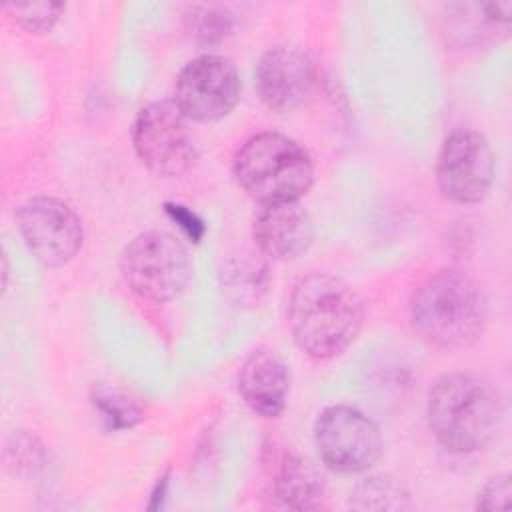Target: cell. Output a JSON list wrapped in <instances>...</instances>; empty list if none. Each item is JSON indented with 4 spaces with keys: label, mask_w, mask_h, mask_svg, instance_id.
<instances>
[{
    "label": "cell",
    "mask_w": 512,
    "mask_h": 512,
    "mask_svg": "<svg viewBox=\"0 0 512 512\" xmlns=\"http://www.w3.org/2000/svg\"><path fill=\"white\" fill-rule=\"evenodd\" d=\"M486 298L460 270H438L412 296L410 320L422 340L436 348L458 350L474 344L486 326Z\"/></svg>",
    "instance_id": "3"
},
{
    "label": "cell",
    "mask_w": 512,
    "mask_h": 512,
    "mask_svg": "<svg viewBox=\"0 0 512 512\" xmlns=\"http://www.w3.org/2000/svg\"><path fill=\"white\" fill-rule=\"evenodd\" d=\"M314 442L322 462L338 474H360L382 456L378 426L350 406H328L314 424Z\"/></svg>",
    "instance_id": "7"
},
{
    "label": "cell",
    "mask_w": 512,
    "mask_h": 512,
    "mask_svg": "<svg viewBox=\"0 0 512 512\" xmlns=\"http://www.w3.org/2000/svg\"><path fill=\"white\" fill-rule=\"evenodd\" d=\"M274 496L284 508H318L324 498V478L306 458L286 454L274 480Z\"/></svg>",
    "instance_id": "14"
},
{
    "label": "cell",
    "mask_w": 512,
    "mask_h": 512,
    "mask_svg": "<svg viewBox=\"0 0 512 512\" xmlns=\"http://www.w3.org/2000/svg\"><path fill=\"white\" fill-rule=\"evenodd\" d=\"M240 98L236 66L218 54L190 60L178 74L174 104L188 120L214 122L232 112Z\"/></svg>",
    "instance_id": "8"
},
{
    "label": "cell",
    "mask_w": 512,
    "mask_h": 512,
    "mask_svg": "<svg viewBox=\"0 0 512 512\" xmlns=\"http://www.w3.org/2000/svg\"><path fill=\"white\" fill-rule=\"evenodd\" d=\"M510 496H512V488H510V476L508 474H500L490 478L482 490L478 492V508L480 510H508L510 508Z\"/></svg>",
    "instance_id": "20"
},
{
    "label": "cell",
    "mask_w": 512,
    "mask_h": 512,
    "mask_svg": "<svg viewBox=\"0 0 512 512\" xmlns=\"http://www.w3.org/2000/svg\"><path fill=\"white\" fill-rule=\"evenodd\" d=\"M436 180L440 192L458 204H476L486 198L494 182V154L488 140L474 130H454L446 136Z\"/></svg>",
    "instance_id": "10"
},
{
    "label": "cell",
    "mask_w": 512,
    "mask_h": 512,
    "mask_svg": "<svg viewBox=\"0 0 512 512\" xmlns=\"http://www.w3.org/2000/svg\"><path fill=\"white\" fill-rule=\"evenodd\" d=\"M4 8L12 14V18L24 30L34 34H44L52 30L54 24L60 20L62 12L66 10V4L40 0V2H14V4H6Z\"/></svg>",
    "instance_id": "17"
},
{
    "label": "cell",
    "mask_w": 512,
    "mask_h": 512,
    "mask_svg": "<svg viewBox=\"0 0 512 512\" xmlns=\"http://www.w3.org/2000/svg\"><path fill=\"white\" fill-rule=\"evenodd\" d=\"M166 212L194 242H198L204 236V230H206L204 222L192 210H188L186 206H182V204H166Z\"/></svg>",
    "instance_id": "21"
},
{
    "label": "cell",
    "mask_w": 512,
    "mask_h": 512,
    "mask_svg": "<svg viewBox=\"0 0 512 512\" xmlns=\"http://www.w3.org/2000/svg\"><path fill=\"white\" fill-rule=\"evenodd\" d=\"M256 90L262 102L276 112L298 108L312 92L314 66L308 54L294 46L270 48L258 62Z\"/></svg>",
    "instance_id": "11"
},
{
    "label": "cell",
    "mask_w": 512,
    "mask_h": 512,
    "mask_svg": "<svg viewBox=\"0 0 512 512\" xmlns=\"http://www.w3.org/2000/svg\"><path fill=\"white\" fill-rule=\"evenodd\" d=\"M122 274L142 298L166 302L176 298L190 280V258L184 244L160 230L142 232L122 252Z\"/></svg>",
    "instance_id": "5"
},
{
    "label": "cell",
    "mask_w": 512,
    "mask_h": 512,
    "mask_svg": "<svg viewBox=\"0 0 512 512\" xmlns=\"http://www.w3.org/2000/svg\"><path fill=\"white\" fill-rule=\"evenodd\" d=\"M362 322V300L336 276L310 274L290 294V332L312 358L324 360L342 354L356 340Z\"/></svg>",
    "instance_id": "1"
},
{
    "label": "cell",
    "mask_w": 512,
    "mask_h": 512,
    "mask_svg": "<svg viewBox=\"0 0 512 512\" xmlns=\"http://www.w3.org/2000/svg\"><path fill=\"white\" fill-rule=\"evenodd\" d=\"M192 34L202 42H218L222 40L232 24L230 14L218 6H196L190 16Z\"/></svg>",
    "instance_id": "18"
},
{
    "label": "cell",
    "mask_w": 512,
    "mask_h": 512,
    "mask_svg": "<svg viewBox=\"0 0 512 512\" xmlns=\"http://www.w3.org/2000/svg\"><path fill=\"white\" fill-rule=\"evenodd\" d=\"M18 228L32 256L48 268H60L74 260L84 242L78 214L52 196L26 200L18 210Z\"/></svg>",
    "instance_id": "9"
},
{
    "label": "cell",
    "mask_w": 512,
    "mask_h": 512,
    "mask_svg": "<svg viewBox=\"0 0 512 512\" xmlns=\"http://www.w3.org/2000/svg\"><path fill=\"white\" fill-rule=\"evenodd\" d=\"M188 118L174 102L144 106L132 128V142L140 162L158 176H182L198 158Z\"/></svg>",
    "instance_id": "6"
},
{
    "label": "cell",
    "mask_w": 512,
    "mask_h": 512,
    "mask_svg": "<svg viewBox=\"0 0 512 512\" xmlns=\"http://www.w3.org/2000/svg\"><path fill=\"white\" fill-rule=\"evenodd\" d=\"M350 506L354 510H404L408 492L392 476H370L354 486Z\"/></svg>",
    "instance_id": "15"
},
{
    "label": "cell",
    "mask_w": 512,
    "mask_h": 512,
    "mask_svg": "<svg viewBox=\"0 0 512 512\" xmlns=\"http://www.w3.org/2000/svg\"><path fill=\"white\" fill-rule=\"evenodd\" d=\"M426 412L432 434L452 452H474L486 446L504 416L498 390L470 372L440 376L428 392Z\"/></svg>",
    "instance_id": "2"
},
{
    "label": "cell",
    "mask_w": 512,
    "mask_h": 512,
    "mask_svg": "<svg viewBox=\"0 0 512 512\" xmlns=\"http://www.w3.org/2000/svg\"><path fill=\"white\" fill-rule=\"evenodd\" d=\"M238 390L252 412L274 418L286 408L290 392L288 368L276 352L254 350L238 372Z\"/></svg>",
    "instance_id": "13"
},
{
    "label": "cell",
    "mask_w": 512,
    "mask_h": 512,
    "mask_svg": "<svg viewBox=\"0 0 512 512\" xmlns=\"http://www.w3.org/2000/svg\"><path fill=\"white\" fill-rule=\"evenodd\" d=\"M238 184L260 204L298 200L314 180L308 152L292 138L262 132L242 144L234 158Z\"/></svg>",
    "instance_id": "4"
},
{
    "label": "cell",
    "mask_w": 512,
    "mask_h": 512,
    "mask_svg": "<svg viewBox=\"0 0 512 512\" xmlns=\"http://www.w3.org/2000/svg\"><path fill=\"white\" fill-rule=\"evenodd\" d=\"M256 246L274 260H296L314 240V222L298 200L262 202L252 214Z\"/></svg>",
    "instance_id": "12"
},
{
    "label": "cell",
    "mask_w": 512,
    "mask_h": 512,
    "mask_svg": "<svg viewBox=\"0 0 512 512\" xmlns=\"http://www.w3.org/2000/svg\"><path fill=\"white\" fill-rule=\"evenodd\" d=\"M92 402L110 430H126L142 420V410L110 388H96Z\"/></svg>",
    "instance_id": "16"
},
{
    "label": "cell",
    "mask_w": 512,
    "mask_h": 512,
    "mask_svg": "<svg viewBox=\"0 0 512 512\" xmlns=\"http://www.w3.org/2000/svg\"><path fill=\"white\" fill-rule=\"evenodd\" d=\"M6 460L8 464H14L18 472L32 470L34 466H40L42 448L28 434H14L12 444L6 446Z\"/></svg>",
    "instance_id": "19"
}]
</instances>
